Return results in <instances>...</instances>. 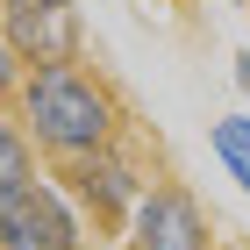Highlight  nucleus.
I'll list each match as a JSON object with an SVG mask.
<instances>
[{
  "instance_id": "obj_1",
  "label": "nucleus",
  "mask_w": 250,
  "mask_h": 250,
  "mask_svg": "<svg viewBox=\"0 0 250 250\" xmlns=\"http://www.w3.org/2000/svg\"><path fill=\"white\" fill-rule=\"evenodd\" d=\"M7 115L21 122V136L50 165H79V157H93V150L129 136V115H122L115 86L93 64H36V72H21Z\"/></svg>"
},
{
  "instance_id": "obj_2",
  "label": "nucleus",
  "mask_w": 250,
  "mask_h": 250,
  "mask_svg": "<svg viewBox=\"0 0 250 250\" xmlns=\"http://www.w3.org/2000/svg\"><path fill=\"white\" fill-rule=\"evenodd\" d=\"M58 186H64V200L79 208V222L122 236V229H129V214H136V200H143L157 179H150V165L136 157V143L122 136V143L79 157V165H58Z\"/></svg>"
},
{
  "instance_id": "obj_3",
  "label": "nucleus",
  "mask_w": 250,
  "mask_h": 250,
  "mask_svg": "<svg viewBox=\"0 0 250 250\" xmlns=\"http://www.w3.org/2000/svg\"><path fill=\"white\" fill-rule=\"evenodd\" d=\"M0 43L21 72L36 64H86V15L79 0H0Z\"/></svg>"
},
{
  "instance_id": "obj_4",
  "label": "nucleus",
  "mask_w": 250,
  "mask_h": 250,
  "mask_svg": "<svg viewBox=\"0 0 250 250\" xmlns=\"http://www.w3.org/2000/svg\"><path fill=\"white\" fill-rule=\"evenodd\" d=\"M0 250H86V222L58 179L36 172L15 193H0Z\"/></svg>"
},
{
  "instance_id": "obj_5",
  "label": "nucleus",
  "mask_w": 250,
  "mask_h": 250,
  "mask_svg": "<svg viewBox=\"0 0 250 250\" xmlns=\"http://www.w3.org/2000/svg\"><path fill=\"white\" fill-rule=\"evenodd\" d=\"M122 250H222V236H214V214L200 208L193 186L157 179V186L136 200L129 229H122Z\"/></svg>"
},
{
  "instance_id": "obj_6",
  "label": "nucleus",
  "mask_w": 250,
  "mask_h": 250,
  "mask_svg": "<svg viewBox=\"0 0 250 250\" xmlns=\"http://www.w3.org/2000/svg\"><path fill=\"white\" fill-rule=\"evenodd\" d=\"M208 150H214V165L250 193V107H229V115L208 122Z\"/></svg>"
},
{
  "instance_id": "obj_7",
  "label": "nucleus",
  "mask_w": 250,
  "mask_h": 250,
  "mask_svg": "<svg viewBox=\"0 0 250 250\" xmlns=\"http://www.w3.org/2000/svg\"><path fill=\"white\" fill-rule=\"evenodd\" d=\"M21 179H36V143H29L21 122L0 107V193H15Z\"/></svg>"
},
{
  "instance_id": "obj_8",
  "label": "nucleus",
  "mask_w": 250,
  "mask_h": 250,
  "mask_svg": "<svg viewBox=\"0 0 250 250\" xmlns=\"http://www.w3.org/2000/svg\"><path fill=\"white\" fill-rule=\"evenodd\" d=\"M15 86H21V64H15V50H7V43H0V107H7V100H15Z\"/></svg>"
},
{
  "instance_id": "obj_9",
  "label": "nucleus",
  "mask_w": 250,
  "mask_h": 250,
  "mask_svg": "<svg viewBox=\"0 0 250 250\" xmlns=\"http://www.w3.org/2000/svg\"><path fill=\"white\" fill-rule=\"evenodd\" d=\"M229 79H236V93H243V107H250V50H236V58H229Z\"/></svg>"
}]
</instances>
